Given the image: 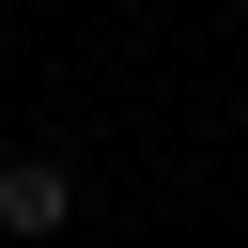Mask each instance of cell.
<instances>
[{
	"instance_id": "obj_1",
	"label": "cell",
	"mask_w": 248,
	"mask_h": 248,
	"mask_svg": "<svg viewBox=\"0 0 248 248\" xmlns=\"http://www.w3.org/2000/svg\"><path fill=\"white\" fill-rule=\"evenodd\" d=\"M78 217V170L62 155H0V232H62Z\"/></svg>"
}]
</instances>
